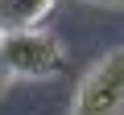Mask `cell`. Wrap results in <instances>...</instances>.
<instances>
[{"mask_svg":"<svg viewBox=\"0 0 124 115\" xmlns=\"http://www.w3.org/2000/svg\"><path fill=\"white\" fill-rule=\"evenodd\" d=\"M0 53L13 78H58L66 70V49L54 33L37 29H17V33H0Z\"/></svg>","mask_w":124,"mask_h":115,"instance_id":"6da1fadb","label":"cell"},{"mask_svg":"<svg viewBox=\"0 0 124 115\" xmlns=\"http://www.w3.org/2000/svg\"><path fill=\"white\" fill-rule=\"evenodd\" d=\"M70 115H124V45L108 49L79 78Z\"/></svg>","mask_w":124,"mask_h":115,"instance_id":"7a4b0ae2","label":"cell"},{"mask_svg":"<svg viewBox=\"0 0 124 115\" xmlns=\"http://www.w3.org/2000/svg\"><path fill=\"white\" fill-rule=\"evenodd\" d=\"M58 0H0V33H17V29H37Z\"/></svg>","mask_w":124,"mask_h":115,"instance_id":"3957f363","label":"cell"},{"mask_svg":"<svg viewBox=\"0 0 124 115\" xmlns=\"http://www.w3.org/2000/svg\"><path fill=\"white\" fill-rule=\"evenodd\" d=\"M8 82H13V74H8V66H4V53H0V90H4Z\"/></svg>","mask_w":124,"mask_h":115,"instance_id":"277c9868","label":"cell"},{"mask_svg":"<svg viewBox=\"0 0 124 115\" xmlns=\"http://www.w3.org/2000/svg\"><path fill=\"white\" fill-rule=\"evenodd\" d=\"M120 4H124V0H120Z\"/></svg>","mask_w":124,"mask_h":115,"instance_id":"5b68a950","label":"cell"}]
</instances>
